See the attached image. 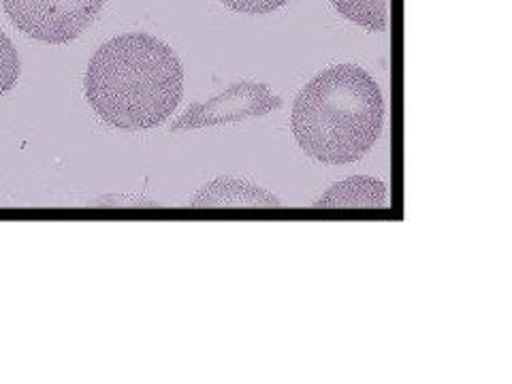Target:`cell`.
I'll list each match as a JSON object with an SVG mask.
<instances>
[{"mask_svg": "<svg viewBox=\"0 0 512 384\" xmlns=\"http://www.w3.org/2000/svg\"><path fill=\"white\" fill-rule=\"evenodd\" d=\"M20 77V58L11 39L0 30V96L7 94Z\"/></svg>", "mask_w": 512, "mask_h": 384, "instance_id": "obj_8", "label": "cell"}, {"mask_svg": "<svg viewBox=\"0 0 512 384\" xmlns=\"http://www.w3.org/2000/svg\"><path fill=\"white\" fill-rule=\"evenodd\" d=\"M105 0H3L11 24L26 37L64 45L92 26Z\"/></svg>", "mask_w": 512, "mask_h": 384, "instance_id": "obj_3", "label": "cell"}, {"mask_svg": "<svg viewBox=\"0 0 512 384\" xmlns=\"http://www.w3.org/2000/svg\"><path fill=\"white\" fill-rule=\"evenodd\" d=\"M314 207L318 210H380L387 207V186L370 175H352V178L333 184Z\"/></svg>", "mask_w": 512, "mask_h": 384, "instance_id": "obj_6", "label": "cell"}, {"mask_svg": "<svg viewBox=\"0 0 512 384\" xmlns=\"http://www.w3.org/2000/svg\"><path fill=\"white\" fill-rule=\"evenodd\" d=\"M384 122L376 79L359 64H335L301 88L291 126L299 148L323 165L357 163L374 148Z\"/></svg>", "mask_w": 512, "mask_h": 384, "instance_id": "obj_2", "label": "cell"}, {"mask_svg": "<svg viewBox=\"0 0 512 384\" xmlns=\"http://www.w3.org/2000/svg\"><path fill=\"white\" fill-rule=\"evenodd\" d=\"M282 201L269 190L239 178H216L207 182L190 197L192 210H220V207H250V210H271Z\"/></svg>", "mask_w": 512, "mask_h": 384, "instance_id": "obj_5", "label": "cell"}, {"mask_svg": "<svg viewBox=\"0 0 512 384\" xmlns=\"http://www.w3.org/2000/svg\"><path fill=\"white\" fill-rule=\"evenodd\" d=\"M227 9L235 13H246V15H265L274 13L280 7L288 5L291 0H218Z\"/></svg>", "mask_w": 512, "mask_h": 384, "instance_id": "obj_9", "label": "cell"}, {"mask_svg": "<svg viewBox=\"0 0 512 384\" xmlns=\"http://www.w3.org/2000/svg\"><path fill=\"white\" fill-rule=\"evenodd\" d=\"M282 105L271 88L261 82H239L214 99L190 105L186 114L173 124V131L184 128H210L229 122H242L269 114Z\"/></svg>", "mask_w": 512, "mask_h": 384, "instance_id": "obj_4", "label": "cell"}, {"mask_svg": "<svg viewBox=\"0 0 512 384\" xmlns=\"http://www.w3.org/2000/svg\"><path fill=\"white\" fill-rule=\"evenodd\" d=\"M86 101L103 122L122 131L165 124L184 96V69L171 47L148 32L103 43L84 77Z\"/></svg>", "mask_w": 512, "mask_h": 384, "instance_id": "obj_1", "label": "cell"}, {"mask_svg": "<svg viewBox=\"0 0 512 384\" xmlns=\"http://www.w3.org/2000/svg\"><path fill=\"white\" fill-rule=\"evenodd\" d=\"M331 5L344 20L352 24L372 32L387 30L389 0H331Z\"/></svg>", "mask_w": 512, "mask_h": 384, "instance_id": "obj_7", "label": "cell"}]
</instances>
